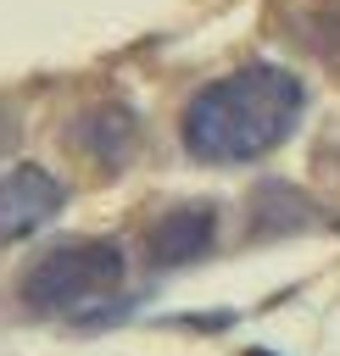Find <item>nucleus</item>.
<instances>
[{"instance_id":"obj_2","label":"nucleus","mask_w":340,"mask_h":356,"mask_svg":"<svg viewBox=\"0 0 340 356\" xmlns=\"http://www.w3.org/2000/svg\"><path fill=\"white\" fill-rule=\"evenodd\" d=\"M123 284V250L111 239H67L50 245L22 273V306L33 312H84Z\"/></svg>"},{"instance_id":"obj_3","label":"nucleus","mask_w":340,"mask_h":356,"mask_svg":"<svg viewBox=\"0 0 340 356\" xmlns=\"http://www.w3.org/2000/svg\"><path fill=\"white\" fill-rule=\"evenodd\" d=\"M61 211V184L45 167H11L0 172V245L45 228Z\"/></svg>"},{"instance_id":"obj_4","label":"nucleus","mask_w":340,"mask_h":356,"mask_svg":"<svg viewBox=\"0 0 340 356\" xmlns=\"http://www.w3.org/2000/svg\"><path fill=\"white\" fill-rule=\"evenodd\" d=\"M212 239H217V211L212 206H173V211H162L150 222L145 250H150L156 267H184V261L206 256Z\"/></svg>"},{"instance_id":"obj_1","label":"nucleus","mask_w":340,"mask_h":356,"mask_svg":"<svg viewBox=\"0 0 340 356\" xmlns=\"http://www.w3.org/2000/svg\"><path fill=\"white\" fill-rule=\"evenodd\" d=\"M301 78L284 67H240L217 83H206L190 106H184V150L195 161L212 167H234V161H256L262 150L284 145L290 128L301 122Z\"/></svg>"}]
</instances>
